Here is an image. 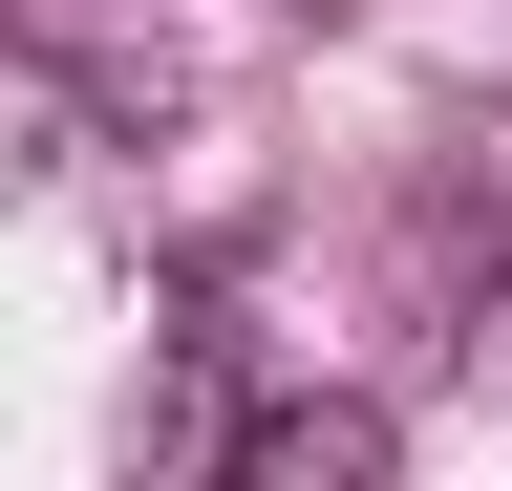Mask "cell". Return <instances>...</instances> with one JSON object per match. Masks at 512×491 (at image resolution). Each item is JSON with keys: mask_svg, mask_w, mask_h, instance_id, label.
Instances as JSON below:
<instances>
[{"mask_svg": "<svg viewBox=\"0 0 512 491\" xmlns=\"http://www.w3.org/2000/svg\"><path fill=\"white\" fill-rule=\"evenodd\" d=\"M214 449H235L256 491H384L406 427H384V406H256V427H214Z\"/></svg>", "mask_w": 512, "mask_h": 491, "instance_id": "6da1fadb", "label": "cell"}]
</instances>
